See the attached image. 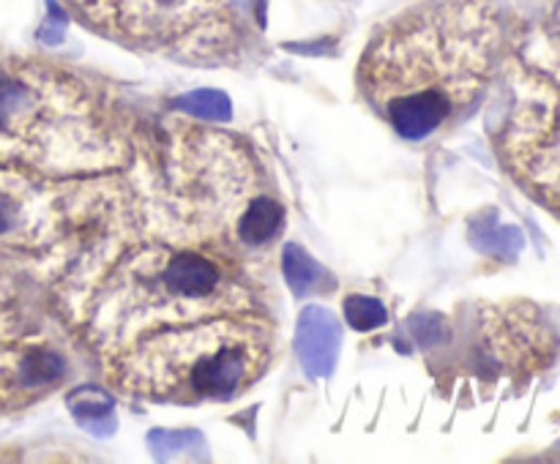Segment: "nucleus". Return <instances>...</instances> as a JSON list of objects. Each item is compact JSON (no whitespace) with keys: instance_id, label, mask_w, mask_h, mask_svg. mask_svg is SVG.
Instances as JSON below:
<instances>
[{"instance_id":"obj_2","label":"nucleus","mask_w":560,"mask_h":464,"mask_svg":"<svg viewBox=\"0 0 560 464\" xmlns=\"http://www.w3.org/2000/svg\"><path fill=\"white\" fill-rule=\"evenodd\" d=\"M504 44L493 0H424L374 30L356 68L358 96L396 137L427 142L479 104Z\"/></svg>"},{"instance_id":"obj_5","label":"nucleus","mask_w":560,"mask_h":464,"mask_svg":"<svg viewBox=\"0 0 560 464\" xmlns=\"http://www.w3.org/2000/svg\"><path fill=\"white\" fill-rule=\"evenodd\" d=\"M279 356L271 312L216 314L148 331L97 358L113 391L151 404H219L244 397Z\"/></svg>"},{"instance_id":"obj_4","label":"nucleus","mask_w":560,"mask_h":464,"mask_svg":"<svg viewBox=\"0 0 560 464\" xmlns=\"http://www.w3.org/2000/svg\"><path fill=\"white\" fill-rule=\"evenodd\" d=\"M145 131L97 77L44 57L0 63V167L52 181L129 172Z\"/></svg>"},{"instance_id":"obj_7","label":"nucleus","mask_w":560,"mask_h":464,"mask_svg":"<svg viewBox=\"0 0 560 464\" xmlns=\"http://www.w3.org/2000/svg\"><path fill=\"white\" fill-rule=\"evenodd\" d=\"M97 363L47 284L0 276V415L23 413Z\"/></svg>"},{"instance_id":"obj_1","label":"nucleus","mask_w":560,"mask_h":464,"mask_svg":"<svg viewBox=\"0 0 560 464\" xmlns=\"http://www.w3.org/2000/svg\"><path fill=\"white\" fill-rule=\"evenodd\" d=\"M47 287L93 358L165 325L268 312L252 266L153 224L148 186L140 214L74 255Z\"/></svg>"},{"instance_id":"obj_3","label":"nucleus","mask_w":560,"mask_h":464,"mask_svg":"<svg viewBox=\"0 0 560 464\" xmlns=\"http://www.w3.org/2000/svg\"><path fill=\"white\" fill-rule=\"evenodd\" d=\"M142 165L148 216L178 239L252 266L282 235V203L241 137L170 118Z\"/></svg>"},{"instance_id":"obj_6","label":"nucleus","mask_w":560,"mask_h":464,"mask_svg":"<svg viewBox=\"0 0 560 464\" xmlns=\"http://www.w3.org/2000/svg\"><path fill=\"white\" fill-rule=\"evenodd\" d=\"M82 28L140 55L198 68L255 57L257 30L238 0H61Z\"/></svg>"}]
</instances>
